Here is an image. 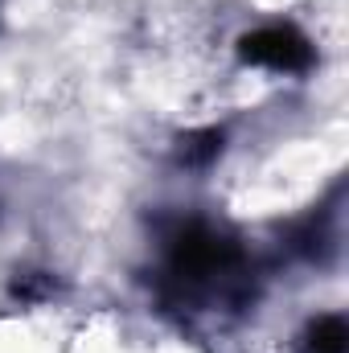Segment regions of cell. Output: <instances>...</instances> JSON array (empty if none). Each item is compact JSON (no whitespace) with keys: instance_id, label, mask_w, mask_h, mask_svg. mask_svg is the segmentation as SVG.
<instances>
[{"instance_id":"6da1fadb","label":"cell","mask_w":349,"mask_h":353,"mask_svg":"<svg viewBox=\"0 0 349 353\" xmlns=\"http://www.w3.org/2000/svg\"><path fill=\"white\" fill-rule=\"evenodd\" d=\"M243 58L275 66V70H296V66L308 62V46L292 29H259V33L243 37Z\"/></svg>"},{"instance_id":"7a4b0ae2","label":"cell","mask_w":349,"mask_h":353,"mask_svg":"<svg viewBox=\"0 0 349 353\" xmlns=\"http://www.w3.org/2000/svg\"><path fill=\"white\" fill-rule=\"evenodd\" d=\"M312 337H317V345H312L317 353H341V337H346V333H341V321L329 316V321H321V325L312 329Z\"/></svg>"}]
</instances>
